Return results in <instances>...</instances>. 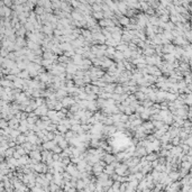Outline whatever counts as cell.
<instances>
[{"label": "cell", "mask_w": 192, "mask_h": 192, "mask_svg": "<svg viewBox=\"0 0 192 192\" xmlns=\"http://www.w3.org/2000/svg\"><path fill=\"white\" fill-rule=\"evenodd\" d=\"M47 104H43V106H40V107H38V108H36L35 109V115H38V116H45V115H47L48 113V111H47Z\"/></svg>", "instance_id": "cell-1"}, {"label": "cell", "mask_w": 192, "mask_h": 192, "mask_svg": "<svg viewBox=\"0 0 192 192\" xmlns=\"http://www.w3.org/2000/svg\"><path fill=\"white\" fill-rule=\"evenodd\" d=\"M56 144H57V142L56 140H48V142H46V143H44L43 144V147L45 148V149H54V147L56 146Z\"/></svg>", "instance_id": "cell-2"}, {"label": "cell", "mask_w": 192, "mask_h": 192, "mask_svg": "<svg viewBox=\"0 0 192 192\" xmlns=\"http://www.w3.org/2000/svg\"><path fill=\"white\" fill-rule=\"evenodd\" d=\"M62 104H63V107H72L73 104H74V100L73 99H71V98H64V99H62Z\"/></svg>", "instance_id": "cell-3"}, {"label": "cell", "mask_w": 192, "mask_h": 192, "mask_svg": "<svg viewBox=\"0 0 192 192\" xmlns=\"http://www.w3.org/2000/svg\"><path fill=\"white\" fill-rule=\"evenodd\" d=\"M68 129H69V127L65 126V125H62V124L57 125V132L60 133V134H66L68 133Z\"/></svg>", "instance_id": "cell-4"}, {"label": "cell", "mask_w": 192, "mask_h": 192, "mask_svg": "<svg viewBox=\"0 0 192 192\" xmlns=\"http://www.w3.org/2000/svg\"><path fill=\"white\" fill-rule=\"evenodd\" d=\"M29 154H30V157H32V158H35V160H37V161H39L40 158H42V155H40V153L38 152V151H33V152H30Z\"/></svg>", "instance_id": "cell-5"}, {"label": "cell", "mask_w": 192, "mask_h": 192, "mask_svg": "<svg viewBox=\"0 0 192 192\" xmlns=\"http://www.w3.org/2000/svg\"><path fill=\"white\" fill-rule=\"evenodd\" d=\"M1 84L4 85V87H10V88H14L15 87V84L12 83L11 81H9V80H2V82H1Z\"/></svg>", "instance_id": "cell-6"}, {"label": "cell", "mask_w": 192, "mask_h": 192, "mask_svg": "<svg viewBox=\"0 0 192 192\" xmlns=\"http://www.w3.org/2000/svg\"><path fill=\"white\" fill-rule=\"evenodd\" d=\"M68 144H69V142L66 139H63V140H61L60 143H59V146H60L62 149H66V147H68Z\"/></svg>", "instance_id": "cell-7"}, {"label": "cell", "mask_w": 192, "mask_h": 192, "mask_svg": "<svg viewBox=\"0 0 192 192\" xmlns=\"http://www.w3.org/2000/svg\"><path fill=\"white\" fill-rule=\"evenodd\" d=\"M119 23L121 25H127L129 24V19H128L127 17H121V18H119Z\"/></svg>", "instance_id": "cell-8"}, {"label": "cell", "mask_w": 192, "mask_h": 192, "mask_svg": "<svg viewBox=\"0 0 192 192\" xmlns=\"http://www.w3.org/2000/svg\"><path fill=\"white\" fill-rule=\"evenodd\" d=\"M115 57H116L117 60H123L124 59V53L123 52H119V51H117L116 53H115Z\"/></svg>", "instance_id": "cell-9"}, {"label": "cell", "mask_w": 192, "mask_h": 192, "mask_svg": "<svg viewBox=\"0 0 192 192\" xmlns=\"http://www.w3.org/2000/svg\"><path fill=\"white\" fill-rule=\"evenodd\" d=\"M12 153H15V149H14V148H10V147H9L8 149L6 151V155H7V156H11V155H14Z\"/></svg>", "instance_id": "cell-10"}, {"label": "cell", "mask_w": 192, "mask_h": 192, "mask_svg": "<svg viewBox=\"0 0 192 192\" xmlns=\"http://www.w3.org/2000/svg\"><path fill=\"white\" fill-rule=\"evenodd\" d=\"M153 53H154V49L153 48H146L144 51V54H146V55H151Z\"/></svg>", "instance_id": "cell-11"}, {"label": "cell", "mask_w": 192, "mask_h": 192, "mask_svg": "<svg viewBox=\"0 0 192 192\" xmlns=\"http://www.w3.org/2000/svg\"><path fill=\"white\" fill-rule=\"evenodd\" d=\"M115 160V157L111 155H106V161H107V163H111L112 161Z\"/></svg>", "instance_id": "cell-12"}, {"label": "cell", "mask_w": 192, "mask_h": 192, "mask_svg": "<svg viewBox=\"0 0 192 192\" xmlns=\"http://www.w3.org/2000/svg\"><path fill=\"white\" fill-rule=\"evenodd\" d=\"M61 151H62V148H61L59 145H57V146H55V147H54V149H53V152L55 153V154H59V153H61Z\"/></svg>", "instance_id": "cell-13"}, {"label": "cell", "mask_w": 192, "mask_h": 192, "mask_svg": "<svg viewBox=\"0 0 192 192\" xmlns=\"http://www.w3.org/2000/svg\"><path fill=\"white\" fill-rule=\"evenodd\" d=\"M4 4L7 5V6H11V1H5Z\"/></svg>", "instance_id": "cell-14"}]
</instances>
